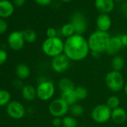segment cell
<instances>
[{
  "label": "cell",
  "instance_id": "8d00e7d4",
  "mask_svg": "<svg viewBox=\"0 0 127 127\" xmlns=\"http://www.w3.org/2000/svg\"><path fill=\"white\" fill-rule=\"evenodd\" d=\"M123 91H124L125 94L127 96V82L125 83V85H124V88H123Z\"/></svg>",
  "mask_w": 127,
  "mask_h": 127
},
{
  "label": "cell",
  "instance_id": "2e32d148",
  "mask_svg": "<svg viewBox=\"0 0 127 127\" xmlns=\"http://www.w3.org/2000/svg\"><path fill=\"white\" fill-rule=\"evenodd\" d=\"M14 11V5L8 0H0V17L8 18L11 17Z\"/></svg>",
  "mask_w": 127,
  "mask_h": 127
},
{
  "label": "cell",
  "instance_id": "f546056e",
  "mask_svg": "<svg viewBox=\"0 0 127 127\" xmlns=\"http://www.w3.org/2000/svg\"><path fill=\"white\" fill-rule=\"evenodd\" d=\"M46 34L47 36V37H58V32L57 30L55 29V28H49L46 29Z\"/></svg>",
  "mask_w": 127,
  "mask_h": 127
},
{
  "label": "cell",
  "instance_id": "4dcf8cb0",
  "mask_svg": "<svg viewBox=\"0 0 127 127\" xmlns=\"http://www.w3.org/2000/svg\"><path fill=\"white\" fill-rule=\"evenodd\" d=\"M8 29L7 23L2 18H0V34L5 33Z\"/></svg>",
  "mask_w": 127,
  "mask_h": 127
},
{
  "label": "cell",
  "instance_id": "30bf717a",
  "mask_svg": "<svg viewBox=\"0 0 127 127\" xmlns=\"http://www.w3.org/2000/svg\"><path fill=\"white\" fill-rule=\"evenodd\" d=\"M6 112L11 118L20 120L25 116L26 111L24 105L19 101H11L7 105Z\"/></svg>",
  "mask_w": 127,
  "mask_h": 127
},
{
  "label": "cell",
  "instance_id": "f35d334b",
  "mask_svg": "<svg viewBox=\"0 0 127 127\" xmlns=\"http://www.w3.org/2000/svg\"><path fill=\"white\" fill-rule=\"evenodd\" d=\"M125 17H126V21H127V8H126V12H125Z\"/></svg>",
  "mask_w": 127,
  "mask_h": 127
},
{
  "label": "cell",
  "instance_id": "ac0fdd59",
  "mask_svg": "<svg viewBox=\"0 0 127 127\" xmlns=\"http://www.w3.org/2000/svg\"><path fill=\"white\" fill-rule=\"evenodd\" d=\"M58 87L61 93L70 91H74V89L76 88L74 82L67 77L61 78L58 82Z\"/></svg>",
  "mask_w": 127,
  "mask_h": 127
},
{
  "label": "cell",
  "instance_id": "4316f807",
  "mask_svg": "<svg viewBox=\"0 0 127 127\" xmlns=\"http://www.w3.org/2000/svg\"><path fill=\"white\" fill-rule=\"evenodd\" d=\"M74 92L79 100H84L88 96V90L85 86H78L74 89Z\"/></svg>",
  "mask_w": 127,
  "mask_h": 127
},
{
  "label": "cell",
  "instance_id": "9a60e30c",
  "mask_svg": "<svg viewBox=\"0 0 127 127\" xmlns=\"http://www.w3.org/2000/svg\"><path fill=\"white\" fill-rule=\"evenodd\" d=\"M111 120H112V121L116 124L124 123L127 120L126 111L120 106L112 110Z\"/></svg>",
  "mask_w": 127,
  "mask_h": 127
},
{
  "label": "cell",
  "instance_id": "cb8c5ba5",
  "mask_svg": "<svg viewBox=\"0 0 127 127\" xmlns=\"http://www.w3.org/2000/svg\"><path fill=\"white\" fill-rule=\"evenodd\" d=\"M25 41L29 43H33L37 40V34L36 32L31 29H27L22 32Z\"/></svg>",
  "mask_w": 127,
  "mask_h": 127
},
{
  "label": "cell",
  "instance_id": "f1b7e54d",
  "mask_svg": "<svg viewBox=\"0 0 127 127\" xmlns=\"http://www.w3.org/2000/svg\"><path fill=\"white\" fill-rule=\"evenodd\" d=\"M8 59V53L5 50L0 49V66L6 62Z\"/></svg>",
  "mask_w": 127,
  "mask_h": 127
},
{
  "label": "cell",
  "instance_id": "8992f818",
  "mask_svg": "<svg viewBox=\"0 0 127 127\" xmlns=\"http://www.w3.org/2000/svg\"><path fill=\"white\" fill-rule=\"evenodd\" d=\"M37 97L42 101H49L53 98L55 94V86L53 82L44 79L36 88Z\"/></svg>",
  "mask_w": 127,
  "mask_h": 127
},
{
  "label": "cell",
  "instance_id": "d4e9b609",
  "mask_svg": "<svg viewBox=\"0 0 127 127\" xmlns=\"http://www.w3.org/2000/svg\"><path fill=\"white\" fill-rule=\"evenodd\" d=\"M62 127H78V121L76 117L67 115L62 118Z\"/></svg>",
  "mask_w": 127,
  "mask_h": 127
},
{
  "label": "cell",
  "instance_id": "d6986e66",
  "mask_svg": "<svg viewBox=\"0 0 127 127\" xmlns=\"http://www.w3.org/2000/svg\"><path fill=\"white\" fill-rule=\"evenodd\" d=\"M16 75L22 81L28 79L31 75L29 67L26 64H20L16 67Z\"/></svg>",
  "mask_w": 127,
  "mask_h": 127
},
{
  "label": "cell",
  "instance_id": "484cf974",
  "mask_svg": "<svg viewBox=\"0 0 127 127\" xmlns=\"http://www.w3.org/2000/svg\"><path fill=\"white\" fill-rule=\"evenodd\" d=\"M69 112L70 113L71 116L74 117H81L83 115L85 112V108L82 105L76 103L73 105L70 106Z\"/></svg>",
  "mask_w": 127,
  "mask_h": 127
},
{
  "label": "cell",
  "instance_id": "4fadbf2b",
  "mask_svg": "<svg viewBox=\"0 0 127 127\" xmlns=\"http://www.w3.org/2000/svg\"><path fill=\"white\" fill-rule=\"evenodd\" d=\"M94 5L100 14H109L115 7L114 0H95Z\"/></svg>",
  "mask_w": 127,
  "mask_h": 127
},
{
  "label": "cell",
  "instance_id": "603a6c76",
  "mask_svg": "<svg viewBox=\"0 0 127 127\" xmlns=\"http://www.w3.org/2000/svg\"><path fill=\"white\" fill-rule=\"evenodd\" d=\"M105 104L111 110H114L120 106V99L116 95H111L107 98Z\"/></svg>",
  "mask_w": 127,
  "mask_h": 127
},
{
  "label": "cell",
  "instance_id": "277c9868",
  "mask_svg": "<svg viewBox=\"0 0 127 127\" xmlns=\"http://www.w3.org/2000/svg\"><path fill=\"white\" fill-rule=\"evenodd\" d=\"M106 87L111 92L117 93L123 89L125 82L122 73L119 71L111 70L108 72L105 77Z\"/></svg>",
  "mask_w": 127,
  "mask_h": 127
},
{
  "label": "cell",
  "instance_id": "836d02e7",
  "mask_svg": "<svg viewBox=\"0 0 127 127\" xmlns=\"http://www.w3.org/2000/svg\"><path fill=\"white\" fill-rule=\"evenodd\" d=\"M13 85H14V86L16 88H17V89H21V90H22V88L24 87L22 80H20V79H17V80H14Z\"/></svg>",
  "mask_w": 127,
  "mask_h": 127
},
{
  "label": "cell",
  "instance_id": "7a4b0ae2",
  "mask_svg": "<svg viewBox=\"0 0 127 127\" xmlns=\"http://www.w3.org/2000/svg\"><path fill=\"white\" fill-rule=\"evenodd\" d=\"M111 36L108 32L96 30L92 32L88 38L91 52L102 54L105 52Z\"/></svg>",
  "mask_w": 127,
  "mask_h": 127
},
{
  "label": "cell",
  "instance_id": "7402d4cb",
  "mask_svg": "<svg viewBox=\"0 0 127 127\" xmlns=\"http://www.w3.org/2000/svg\"><path fill=\"white\" fill-rule=\"evenodd\" d=\"M61 34L63 37H66V39H67V38L74 35L76 34V31H75L73 26L70 23H67L61 26Z\"/></svg>",
  "mask_w": 127,
  "mask_h": 127
},
{
  "label": "cell",
  "instance_id": "83f0119b",
  "mask_svg": "<svg viewBox=\"0 0 127 127\" xmlns=\"http://www.w3.org/2000/svg\"><path fill=\"white\" fill-rule=\"evenodd\" d=\"M11 94L6 90H0V107L7 105L11 102Z\"/></svg>",
  "mask_w": 127,
  "mask_h": 127
},
{
  "label": "cell",
  "instance_id": "52a82bcc",
  "mask_svg": "<svg viewBox=\"0 0 127 127\" xmlns=\"http://www.w3.org/2000/svg\"><path fill=\"white\" fill-rule=\"evenodd\" d=\"M49 112L53 117L63 118L69 113L70 106L61 97L52 99L49 104Z\"/></svg>",
  "mask_w": 127,
  "mask_h": 127
},
{
  "label": "cell",
  "instance_id": "44dd1931",
  "mask_svg": "<svg viewBox=\"0 0 127 127\" xmlns=\"http://www.w3.org/2000/svg\"><path fill=\"white\" fill-rule=\"evenodd\" d=\"M125 65V60L120 55H114L111 60V67L113 70L120 72Z\"/></svg>",
  "mask_w": 127,
  "mask_h": 127
},
{
  "label": "cell",
  "instance_id": "1f68e13d",
  "mask_svg": "<svg viewBox=\"0 0 127 127\" xmlns=\"http://www.w3.org/2000/svg\"><path fill=\"white\" fill-rule=\"evenodd\" d=\"M52 125L53 127H61L62 126V118L61 117H53L52 120Z\"/></svg>",
  "mask_w": 127,
  "mask_h": 127
},
{
  "label": "cell",
  "instance_id": "e575fe53",
  "mask_svg": "<svg viewBox=\"0 0 127 127\" xmlns=\"http://www.w3.org/2000/svg\"><path fill=\"white\" fill-rule=\"evenodd\" d=\"M120 40L122 42V44L123 46H127V34H124L122 35H120Z\"/></svg>",
  "mask_w": 127,
  "mask_h": 127
},
{
  "label": "cell",
  "instance_id": "e0dca14e",
  "mask_svg": "<svg viewBox=\"0 0 127 127\" xmlns=\"http://www.w3.org/2000/svg\"><path fill=\"white\" fill-rule=\"evenodd\" d=\"M22 96L23 99L26 101L31 102L37 98V91L36 88L32 85H26L21 90Z\"/></svg>",
  "mask_w": 127,
  "mask_h": 127
},
{
  "label": "cell",
  "instance_id": "7c38bea8",
  "mask_svg": "<svg viewBox=\"0 0 127 127\" xmlns=\"http://www.w3.org/2000/svg\"><path fill=\"white\" fill-rule=\"evenodd\" d=\"M123 47V46L120 40V36L111 37V38L108 43L105 52L108 55L114 56V55H118V53L120 52V50L122 49Z\"/></svg>",
  "mask_w": 127,
  "mask_h": 127
},
{
  "label": "cell",
  "instance_id": "8fae6325",
  "mask_svg": "<svg viewBox=\"0 0 127 127\" xmlns=\"http://www.w3.org/2000/svg\"><path fill=\"white\" fill-rule=\"evenodd\" d=\"M25 39L22 32L14 31L11 32L8 37V44L10 48L15 51L22 49L25 44Z\"/></svg>",
  "mask_w": 127,
  "mask_h": 127
},
{
  "label": "cell",
  "instance_id": "ffe728a7",
  "mask_svg": "<svg viewBox=\"0 0 127 127\" xmlns=\"http://www.w3.org/2000/svg\"><path fill=\"white\" fill-rule=\"evenodd\" d=\"M64 101L69 106L73 105L76 104L79 101L74 91H70L67 92H63L61 94L60 96Z\"/></svg>",
  "mask_w": 127,
  "mask_h": 127
},
{
  "label": "cell",
  "instance_id": "ab89813d",
  "mask_svg": "<svg viewBox=\"0 0 127 127\" xmlns=\"http://www.w3.org/2000/svg\"><path fill=\"white\" fill-rule=\"evenodd\" d=\"M81 127H85V126H81Z\"/></svg>",
  "mask_w": 127,
  "mask_h": 127
},
{
  "label": "cell",
  "instance_id": "6da1fadb",
  "mask_svg": "<svg viewBox=\"0 0 127 127\" xmlns=\"http://www.w3.org/2000/svg\"><path fill=\"white\" fill-rule=\"evenodd\" d=\"M90 52L88 39L82 34H75L64 41V54L70 61H83L88 56Z\"/></svg>",
  "mask_w": 127,
  "mask_h": 127
},
{
  "label": "cell",
  "instance_id": "ba28073f",
  "mask_svg": "<svg viewBox=\"0 0 127 127\" xmlns=\"http://www.w3.org/2000/svg\"><path fill=\"white\" fill-rule=\"evenodd\" d=\"M70 61H71L64 54H61L52 58L51 67L55 73H63L69 69Z\"/></svg>",
  "mask_w": 127,
  "mask_h": 127
},
{
  "label": "cell",
  "instance_id": "d590c367",
  "mask_svg": "<svg viewBox=\"0 0 127 127\" xmlns=\"http://www.w3.org/2000/svg\"><path fill=\"white\" fill-rule=\"evenodd\" d=\"M26 2V0H14V3L16 6L20 7L23 6Z\"/></svg>",
  "mask_w": 127,
  "mask_h": 127
},
{
  "label": "cell",
  "instance_id": "d6a6232c",
  "mask_svg": "<svg viewBox=\"0 0 127 127\" xmlns=\"http://www.w3.org/2000/svg\"><path fill=\"white\" fill-rule=\"evenodd\" d=\"M34 1L37 5L45 7V6L49 5L52 3V0H34Z\"/></svg>",
  "mask_w": 127,
  "mask_h": 127
},
{
  "label": "cell",
  "instance_id": "3957f363",
  "mask_svg": "<svg viewBox=\"0 0 127 127\" xmlns=\"http://www.w3.org/2000/svg\"><path fill=\"white\" fill-rule=\"evenodd\" d=\"M64 41L59 37H47L42 43L43 52L49 58H55L61 54H64Z\"/></svg>",
  "mask_w": 127,
  "mask_h": 127
},
{
  "label": "cell",
  "instance_id": "5b68a950",
  "mask_svg": "<svg viewBox=\"0 0 127 127\" xmlns=\"http://www.w3.org/2000/svg\"><path fill=\"white\" fill-rule=\"evenodd\" d=\"M111 112L112 110L106 104H98L93 108L91 116L95 123L103 124L111 120Z\"/></svg>",
  "mask_w": 127,
  "mask_h": 127
},
{
  "label": "cell",
  "instance_id": "9c48e42d",
  "mask_svg": "<svg viewBox=\"0 0 127 127\" xmlns=\"http://www.w3.org/2000/svg\"><path fill=\"white\" fill-rule=\"evenodd\" d=\"M70 23L73 26L76 34L83 35L88 29V20L81 11H76L72 15Z\"/></svg>",
  "mask_w": 127,
  "mask_h": 127
},
{
  "label": "cell",
  "instance_id": "5bb4252c",
  "mask_svg": "<svg viewBox=\"0 0 127 127\" xmlns=\"http://www.w3.org/2000/svg\"><path fill=\"white\" fill-rule=\"evenodd\" d=\"M97 30L108 32L111 27V19L108 14H99L96 20Z\"/></svg>",
  "mask_w": 127,
  "mask_h": 127
},
{
  "label": "cell",
  "instance_id": "74e56055",
  "mask_svg": "<svg viewBox=\"0 0 127 127\" xmlns=\"http://www.w3.org/2000/svg\"><path fill=\"white\" fill-rule=\"evenodd\" d=\"M61 1L62 2H64V3H68V2H71L72 0H61Z\"/></svg>",
  "mask_w": 127,
  "mask_h": 127
}]
</instances>
